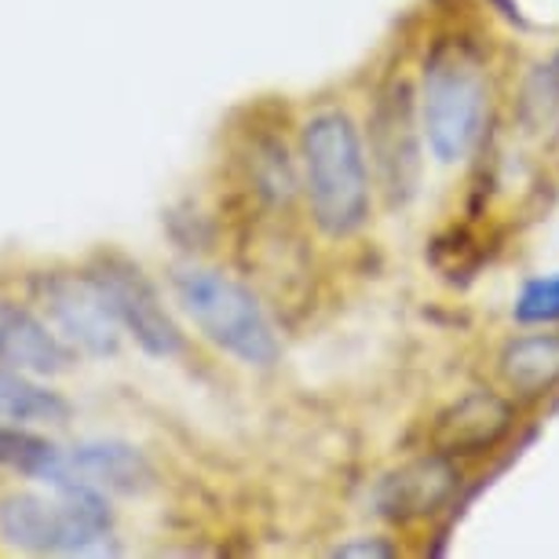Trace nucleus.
Listing matches in <instances>:
<instances>
[{"mask_svg":"<svg viewBox=\"0 0 559 559\" xmlns=\"http://www.w3.org/2000/svg\"><path fill=\"white\" fill-rule=\"evenodd\" d=\"M515 425V409L504 395L490 388L453 399L431 425V447L447 457H476L493 450Z\"/></svg>","mask_w":559,"mask_h":559,"instance_id":"obj_9","label":"nucleus"},{"mask_svg":"<svg viewBox=\"0 0 559 559\" xmlns=\"http://www.w3.org/2000/svg\"><path fill=\"white\" fill-rule=\"evenodd\" d=\"M0 358L26 373H67L73 366V352L37 319L34 311L19 304L0 300Z\"/></svg>","mask_w":559,"mask_h":559,"instance_id":"obj_11","label":"nucleus"},{"mask_svg":"<svg viewBox=\"0 0 559 559\" xmlns=\"http://www.w3.org/2000/svg\"><path fill=\"white\" fill-rule=\"evenodd\" d=\"M425 129H420L417 88L403 78L388 81L366 121V154L388 209H406L425 179Z\"/></svg>","mask_w":559,"mask_h":559,"instance_id":"obj_5","label":"nucleus"},{"mask_svg":"<svg viewBox=\"0 0 559 559\" xmlns=\"http://www.w3.org/2000/svg\"><path fill=\"white\" fill-rule=\"evenodd\" d=\"M333 556L341 559H355V556H369V559H392L399 556V548L392 542H384V537H358V542H344L333 548Z\"/></svg>","mask_w":559,"mask_h":559,"instance_id":"obj_17","label":"nucleus"},{"mask_svg":"<svg viewBox=\"0 0 559 559\" xmlns=\"http://www.w3.org/2000/svg\"><path fill=\"white\" fill-rule=\"evenodd\" d=\"M0 464L26 479L48 483L51 490L73 487L70 457L56 447V442H48L45 436H34V431L0 428Z\"/></svg>","mask_w":559,"mask_h":559,"instance_id":"obj_13","label":"nucleus"},{"mask_svg":"<svg viewBox=\"0 0 559 559\" xmlns=\"http://www.w3.org/2000/svg\"><path fill=\"white\" fill-rule=\"evenodd\" d=\"M498 377L515 399H542L559 388V333H526L504 341Z\"/></svg>","mask_w":559,"mask_h":559,"instance_id":"obj_12","label":"nucleus"},{"mask_svg":"<svg viewBox=\"0 0 559 559\" xmlns=\"http://www.w3.org/2000/svg\"><path fill=\"white\" fill-rule=\"evenodd\" d=\"M51 322L84 355L110 358L121 347V319L92 274H45L37 282Z\"/></svg>","mask_w":559,"mask_h":559,"instance_id":"obj_6","label":"nucleus"},{"mask_svg":"<svg viewBox=\"0 0 559 559\" xmlns=\"http://www.w3.org/2000/svg\"><path fill=\"white\" fill-rule=\"evenodd\" d=\"M173 293L187 319L219 352L260 369L278 362L282 355L278 333H274L263 304L241 282L209 267H179L173 274Z\"/></svg>","mask_w":559,"mask_h":559,"instance_id":"obj_3","label":"nucleus"},{"mask_svg":"<svg viewBox=\"0 0 559 559\" xmlns=\"http://www.w3.org/2000/svg\"><path fill=\"white\" fill-rule=\"evenodd\" d=\"M92 278L103 286V293H107L114 304V311H118L121 325L132 333V341L140 344L146 355H154V358L183 355V347H187L183 333H179V325L173 322V314L165 311L162 297H157L151 282L143 278L140 267H132L129 260L107 257L92 267Z\"/></svg>","mask_w":559,"mask_h":559,"instance_id":"obj_7","label":"nucleus"},{"mask_svg":"<svg viewBox=\"0 0 559 559\" xmlns=\"http://www.w3.org/2000/svg\"><path fill=\"white\" fill-rule=\"evenodd\" d=\"M110 504L96 487H62L56 498L12 493L0 501V537L26 552L78 556L96 552L110 537Z\"/></svg>","mask_w":559,"mask_h":559,"instance_id":"obj_4","label":"nucleus"},{"mask_svg":"<svg viewBox=\"0 0 559 559\" xmlns=\"http://www.w3.org/2000/svg\"><path fill=\"white\" fill-rule=\"evenodd\" d=\"M70 417V403L48 388L26 381L23 369H0V420H48L62 425Z\"/></svg>","mask_w":559,"mask_h":559,"instance_id":"obj_14","label":"nucleus"},{"mask_svg":"<svg viewBox=\"0 0 559 559\" xmlns=\"http://www.w3.org/2000/svg\"><path fill=\"white\" fill-rule=\"evenodd\" d=\"M300 176L314 227L325 238H352L373 213L366 140L352 114L319 110L300 129Z\"/></svg>","mask_w":559,"mask_h":559,"instance_id":"obj_1","label":"nucleus"},{"mask_svg":"<svg viewBox=\"0 0 559 559\" xmlns=\"http://www.w3.org/2000/svg\"><path fill=\"white\" fill-rule=\"evenodd\" d=\"M461 487V476L447 453H425L406 464H399L373 487V512L388 523H420L428 515H439L453 501Z\"/></svg>","mask_w":559,"mask_h":559,"instance_id":"obj_8","label":"nucleus"},{"mask_svg":"<svg viewBox=\"0 0 559 559\" xmlns=\"http://www.w3.org/2000/svg\"><path fill=\"white\" fill-rule=\"evenodd\" d=\"M512 319L520 325H556L559 322V271L523 282L512 304Z\"/></svg>","mask_w":559,"mask_h":559,"instance_id":"obj_16","label":"nucleus"},{"mask_svg":"<svg viewBox=\"0 0 559 559\" xmlns=\"http://www.w3.org/2000/svg\"><path fill=\"white\" fill-rule=\"evenodd\" d=\"M417 110L425 143L439 165L464 162L483 140L490 84L479 56L461 40H439L420 67Z\"/></svg>","mask_w":559,"mask_h":559,"instance_id":"obj_2","label":"nucleus"},{"mask_svg":"<svg viewBox=\"0 0 559 559\" xmlns=\"http://www.w3.org/2000/svg\"><path fill=\"white\" fill-rule=\"evenodd\" d=\"M523 118L531 129H548L559 121V59L542 62L523 88Z\"/></svg>","mask_w":559,"mask_h":559,"instance_id":"obj_15","label":"nucleus"},{"mask_svg":"<svg viewBox=\"0 0 559 559\" xmlns=\"http://www.w3.org/2000/svg\"><path fill=\"white\" fill-rule=\"evenodd\" d=\"M70 479L73 487H96V490H114V493H140L151 487L154 472L151 461L129 442L118 439H96L81 442L70 453Z\"/></svg>","mask_w":559,"mask_h":559,"instance_id":"obj_10","label":"nucleus"}]
</instances>
